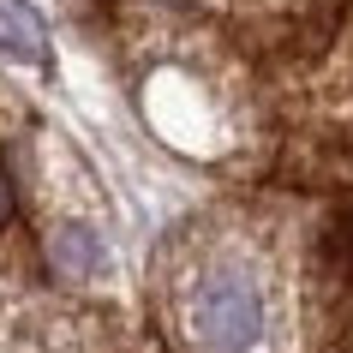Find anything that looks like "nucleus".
Masks as SVG:
<instances>
[{"label":"nucleus","instance_id":"f257e3e1","mask_svg":"<svg viewBox=\"0 0 353 353\" xmlns=\"http://www.w3.org/2000/svg\"><path fill=\"white\" fill-rule=\"evenodd\" d=\"M192 323H198V335H204L210 353H245L252 341H258V330H263V299H258L252 281L216 276L204 294H198Z\"/></svg>","mask_w":353,"mask_h":353},{"label":"nucleus","instance_id":"f03ea898","mask_svg":"<svg viewBox=\"0 0 353 353\" xmlns=\"http://www.w3.org/2000/svg\"><path fill=\"white\" fill-rule=\"evenodd\" d=\"M54 270L66 281H96L102 270H108V245H102V234L84 222H66L54 234Z\"/></svg>","mask_w":353,"mask_h":353},{"label":"nucleus","instance_id":"7ed1b4c3","mask_svg":"<svg viewBox=\"0 0 353 353\" xmlns=\"http://www.w3.org/2000/svg\"><path fill=\"white\" fill-rule=\"evenodd\" d=\"M48 54V30H42L37 6L24 0H0V60H42Z\"/></svg>","mask_w":353,"mask_h":353}]
</instances>
